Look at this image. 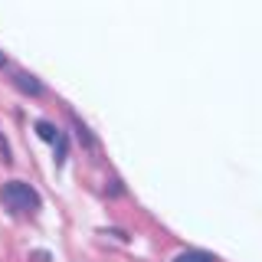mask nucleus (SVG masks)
I'll use <instances>...</instances> for the list:
<instances>
[{
    "label": "nucleus",
    "instance_id": "6",
    "mask_svg": "<svg viewBox=\"0 0 262 262\" xmlns=\"http://www.w3.org/2000/svg\"><path fill=\"white\" fill-rule=\"evenodd\" d=\"M56 164H66V158H69V141H66V135L56 138Z\"/></svg>",
    "mask_w": 262,
    "mask_h": 262
},
{
    "label": "nucleus",
    "instance_id": "5",
    "mask_svg": "<svg viewBox=\"0 0 262 262\" xmlns=\"http://www.w3.org/2000/svg\"><path fill=\"white\" fill-rule=\"evenodd\" d=\"M69 121H72V128H76V138H79V141L85 144V147H95V144H98L95 138H92V131H89L85 125H82V121L76 118V115H69Z\"/></svg>",
    "mask_w": 262,
    "mask_h": 262
},
{
    "label": "nucleus",
    "instance_id": "4",
    "mask_svg": "<svg viewBox=\"0 0 262 262\" xmlns=\"http://www.w3.org/2000/svg\"><path fill=\"white\" fill-rule=\"evenodd\" d=\"M36 135H39V138H43V141H49V144H53V141H56V138H59V135H62V131H59V128H56V125H53V121H46V118H39V121H36Z\"/></svg>",
    "mask_w": 262,
    "mask_h": 262
},
{
    "label": "nucleus",
    "instance_id": "3",
    "mask_svg": "<svg viewBox=\"0 0 262 262\" xmlns=\"http://www.w3.org/2000/svg\"><path fill=\"white\" fill-rule=\"evenodd\" d=\"M170 262H216L210 256V252H200V249H184V252H177Z\"/></svg>",
    "mask_w": 262,
    "mask_h": 262
},
{
    "label": "nucleus",
    "instance_id": "7",
    "mask_svg": "<svg viewBox=\"0 0 262 262\" xmlns=\"http://www.w3.org/2000/svg\"><path fill=\"white\" fill-rule=\"evenodd\" d=\"M0 158H4L7 164L13 161V154H10V144H7V138H4V135H0Z\"/></svg>",
    "mask_w": 262,
    "mask_h": 262
},
{
    "label": "nucleus",
    "instance_id": "9",
    "mask_svg": "<svg viewBox=\"0 0 262 262\" xmlns=\"http://www.w3.org/2000/svg\"><path fill=\"white\" fill-rule=\"evenodd\" d=\"M33 259H36V262H49L53 256H49V252H33Z\"/></svg>",
    "mask_w": 262,
    "mask_h": 262
},
{
    "label": "nucleus",
    "instance_id": "1",
    "mask_svg": "<svg viewBox=\"0 0 262 262\" xmlns=\"http://www.w3.org/2000/svg\"><path fill=\"white\" fill-rule=\"evenodd\" d=\"M0 200L13 213H36L39 210V193L30 184H23V180H7L0 187Z\"/></svg>",
    "mask_w": 262,
    "mask_h": 262
},
{
    "label": "nucleus",
    "instance_id": "8",
    "mask_svg": "<svg viewBox=\"0 0 262 262\" xmlns=\"http://www.w3.org/2000/svg\"><path fill=\"white\" fill-rule=\"evenodd\" d=\"M108 193H112V196L121 193V180H108Z\"/></svg>",
    "mask_w": 262,
    "mask_h": 262
},
{
    "label": "nucleus",
    "instance_id": "10",
    "mask_svg": "<svg viewBox=\"0 0 262 262\" xmlns=\"http://www.w3.org/2000/svg\"><path fill=\"white\" fill-rule=\"evenodd\" d=\"M0 69H7V56L4 53H0Z\"/></svg>",
    "mask_w": 262,
    "mask_h": 262
},
{
    "label": "nucleus",
    "instance_id": "2",
    "mask_svg": "<svg viewBox=\"0 0 262 262\" xmlns=\"http://www.w3.org/2000/svg\"><path fill=\"white\" fill-rule=\"evenodd\" d=\"M13 85L20 89L23 95H30V98H39V95H46L43 82H39L36 76H30V72H16V76H13Z\"/></svg>",
    "mask_w": 262,
    "mask_h": 262
}]
</instances>
